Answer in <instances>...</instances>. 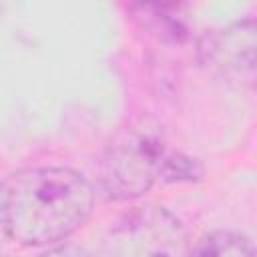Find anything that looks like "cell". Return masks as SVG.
Returning a JSON list of instances; mask_svg holds the SVG:
<instances>
[{"label": "cell", "instance_id": "cell-1", "mask_svg": "<svg viewBox=\"0 0 257 257\" xmlns=\"http://www.w3.org/2000/svg\"><path fill=\"white\" fill-rule=\"evenodd\" d=\"M92 207V185L68 167H30L0 183V227L20 245L68 237L86 223Z\"/></svg>", "mask_w": 257, "mask_h": 257}, {"label": "cell", "instance_id": "cell-2", "mask_svg": "<svg viewBox=\"0 0 257 257\" xmlns=\"http://www.w3.org/2000/svg\"><path fill=\"white\" fill-rule=\"evenodd\" d=\"M193 175V163L171 153L161 126L147 120L116 133L100 161L102 191L114 201L141 197L159 179H191Z\"/></svg>", "mask_w": 257, "mask_h": 257}, {"label": "cell", "instance_id": "cell-3", "mask_svg": "<svg viewBox=\"0 0 257 257\" xmlns=\"http://www.w3.org/2000/svg\"><path fill=\"white\" fill-rule=\"evenodd\" d=\"M183 223L163 207H139L108 229L98 257H189Z\"/></svg>", "mask_w": 257, "mask_h": 257}, {"label": "cell", "instance_id": "cell-4", "mask_svg": "<svg viewBox=\"0 0 257 257\" xmlns=\"http://www.w3.org/2000/svg\"><path fill=\"white\" fill-rule=\"evenodd\" d=\"M201 52L205 62L223 74L253 80L255 72V26L253 20L235 22L205 38Z\"/></svg>", "mask_w": 257, "mask_h": 257}, {"label": "cell", "instance_id": "cell-5", "mask_svg": "<svg viewBox=\"0 0 257 257\" xmlns=\"http://www.w3.org/2000/svg\"><path fill=\"white\" fill-rule=\"evenodd\" d=\"M189 257H255L253 243L237 231H213L197 241Z\"/></svg>", "mask_w": 257, "mask_h": 257}, {"label": "cell", "instance_id": "cell-6", "mask_svg": "<svg viewBox=\"0 0 257 257\" xmlns=\"http://www.w3.org/2000/svg\"><path fill=\"white\" fill-rule=\"evenodd\" d=\"M36 257H92L90 253H86L84 249L80 247H72V245H66V247H56V249H50L46 253H40Z\"/></svg>", "mask_w": 257, "mask_h": 257}, {"label": "cell", "instance_id": "cell-7", "mask_svg": "<svg viewBox=\"0 0 257 257\" xmlns=\"http://www.w3.org/2000/svg\"><path fill=\"white\" fill-rule=\"evenodd\" d=\"M2 235H4V233H2V227H0V237H2Z\"/></svg>", "mask_w": 257, "mask_h": 257}]
</instances>
